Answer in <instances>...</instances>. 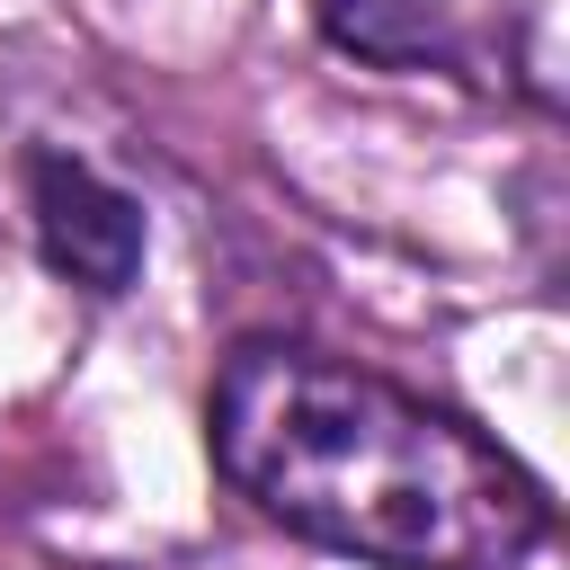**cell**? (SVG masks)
Returning <instances> with one entry per match:
<instances>
[{"label": "cell", "instance_id": "cell-1", "mask_svg": "<svg viewBox=\"0 0 570 570\" xmlns=\"http://www.w3.org/2000/svg\"><path fill=\"white\" fill-rule=\"evenodd\" d=\"M205 445L267 525L365 570H517L552 534V499L517 454L303 338H240L223 356Z\"/></svg>", "mask_w": 570, "mask_h": 570}, {"label": "cell", "instance_id": "cell-2", "mask_svg": "<svg viewBox=\"0 0 570 570\" xmlns=\"http://www.w3.org/2000/svg\"><path fill=\"white\" fill-rule=\"evenodd\" d=\"M27 178V232H36V258L80 285L89 303H116L142 285V258H151V214L134 187H116L107 169H89L80 151H53L36 142L18 160Z\"/></svg>", "mask_w": 570, "mask_h": 570}, {"label": "cell", "instance_id": "cell-3", "mask_svg": "<svg viewBox=\"0 0 570 570\" xmlns=\"http://www.w3.org/2000/svg\"><path fill=\"white\" fill-rule=\"evenodd\" d=\"M321 45H338L347 62L374 71H445L463 53V18L454 0H312Z\"/></svg>", "mask_w": 570, "mask_h": 570}]
</instances>
